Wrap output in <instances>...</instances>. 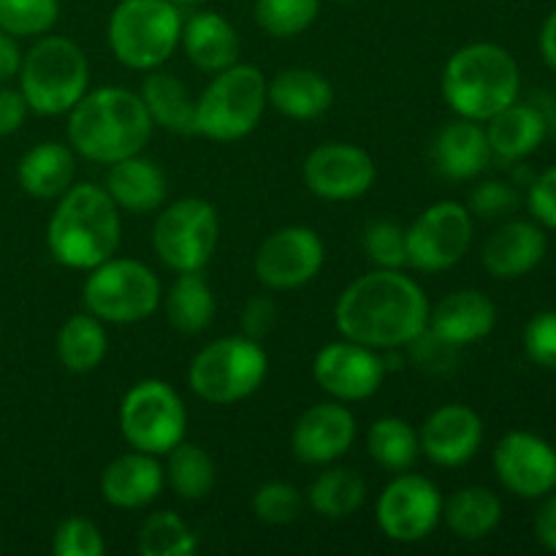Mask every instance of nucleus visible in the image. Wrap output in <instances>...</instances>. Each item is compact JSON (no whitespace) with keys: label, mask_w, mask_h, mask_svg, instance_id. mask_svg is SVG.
<instances>
[{"label":"nucleus","mask_w":556,"mask_h":556,"mask_svg":"<svg viewBox=\"0 0 556 556\" xmlns=\"http://www.w3.org/2000/svg\"><path fill=\"white\" fill-rule=\"evenodd\" d=\"M106 552L103 532L98 530L96 521L85 516H71L60 521L52 535V554L54 556H101Z\"/></svg>","instance_id":"obj_41"},{"label":"nucleus","mask_w":556,"mask_h":556,"mask_svg":"<svg viewBox=\"0 0 556 556\" xmlns=\"http://www.w3.org/2000/svg\"><path fill=\"white\" fill-rule=\"evenodd\" d=\"M367 503V481L351 467H329L307 489V505L331 521L351 519Z\"/></svg>","instance_id":"obj_33"},{"label":"nucleus","mask_w":556,"mask_h":556,"mask_svg":"<svg viewBox=\"0 0 556 556\" xmlns=\"http://www.w3.org/2000/svg\"><path fill=\"white\" fill-rule=\"evenodd\" d=\"M527 204H530L532 217H535L543 228L556 231V166L543 172L541 177L532 179L530 193H527Z\"/></svg>","instance_id":"obj_46"},{"label":"nucleus","mask_w":556,"mask_h":556,"mask_svg":"<svg viewBox=\"0 0 556 556\" xmlns=\"http://www.w3.org/2000/svg\"><path fill=\"white\" fill-rule=\"evenodd\" d=\"M440 90L456 117L486 123L489 117L519 101V63L500 43L472 41L451 54L440 76Z\"/></svg>","instance_id":"obj_4"},{"label":"nucleus","mask_w":556,"mask_h":556,"mask_svg":"<svg viewBox=\"0 0 556 556\" xmlns=\"http://www.w3.org/2000/svg\"><path fill=\"white\" fill-rule=\"evenodd\" d=\"M429 155H432V163L440 177L454 179V182L476 179L478 174L486 172V166L494 157L486 139V128L467 117H456L445 123L434 134Z\"/></svg>","instance_id":"obj_20"},{"label":"nucleus","mask_w":556,"mask_h":556,"mask_svg":"<svg viewBox=\"0 0 556 556\" xmlns=\"http://www.w3.org/2000/svg\"><path fill=\"white\" fill-rule=\"evenodd\" d=\"M443 521L459 541H483L503 521V503L486 486H465L443 500Z\"/></svg>","instance_id":"obj_30"},{"label":"nucleus","mask_w":556,"mask_h":556,"mask_svg":"<svg viewBox=\"0 0 556 556\" xmlns=\"http://www.w3.org/2000/svg\"><path fill=\"white\" fill-rule=\"evenodd\" d=\"M326 264V244L309 226H286L261 242L255 277L269 291H296L313 282Z\"/></svg>","instance_id":"obj_14"},{"label":"nucleus","mask_w":556,"mask_h":556,"mask_svg":"<svg viewBox=\"0 0 556 556\" xmlns=\"http://www.w3.org/2000/svg\"><path fill=\"white\" fill-rule=\"evenodd\" d=\"M76 177V152L71 144L60 141H41L22 155L16 166V179L22 190L33 199H60L74 185Z\"/></svg>","instance_id":"obj_28"},{"label":"nucleus","mask_w":556,"mask_h":556,"mask_svg":"<svg viewBox=\"0 0 556 556\" xmlns=\"http://www.w3.org/2000/svg\"><path fill=\"white\" fill-rule=\"evenodd\" d=\"M525 351L538 367L556 372V309L538 313L525 329Z\"/></svg>","instance_id":"obj_44"},{"label":"nucleus","mask_w":556,"mask_h":556,"mask_svg":"<svg viewBox=\"0 0 556 556\" xmlns=\"http://www.w3.org/2000/svg\"><path fill=\"white\" fill-rule=\"evenodd\" d=\"M516 206H519V193H516L514 185L500 182V179H486V182L476 185L467 210H470V215L483 217V220H497V217L514 212Z\"/></svg>","instance_id":"obj_43"},{"label":"nucleus","mask_w":556,"mask_h":556,"mask_svg":"<svg viewBox=\"0 0 556 556\" xmlns=\"http://www.w3.org/2000/svg\"><path fill=\"white\" fill-rule=\"evenodd\" d=\"M541 54L546 60V65H552L556 71V9L546 16L541 27Z\"/></svg>","instance_id":"obj_50"},{"label":"nucleus","mask_w":556,"mask_h":556,"mask_svg":"<svg viewBox=\"0 0 556 556\" xmlns=\"http://www.w3.org/2000/svg\"><path fill=\"white\" fill-rule=\"evenodd\" d=\"M429 309L427 293L405 269H372L340 293L334 326L372 351H405L429 326Z\"/></svg>","instance_id":"obj_1"},{"label":"nucleus","mask_w":556,"mask_h":556,"mask_svg":"<svg viewBox=\"0 0 556 556\" xmlns=\"http://www.w3.org/2000/svg\"><path fill=\"white\" fill-rule=\"evenodd\" d=\"M60 20V0H0V30L14 38L47 36Z\"/></svg>","instance_id":"obj_38"},{"label":"nucleus","mask_w":556,"mask_h":556,"mask_svg":"<svg viewBox=\"0 0 556 556\" xmlns=\"http://www.w3.org/2000/svg\"><path fill=\"white\" fill-rule=\"evenodd\" d=\"M166 456L168 462L163 470H166L168 486H172V492L179 500H185V503H199V500L210 497L217 481V467L210 451L182 440Z\"/></svg>","instance_id":"obj_34"},{"label":"nucleus","mask_w":556,"mask_h":556,"mask_svg":"<svg viewBox=\"0 0 556 556\" xmlns=\"http://www.w3.org/2000/svg\"><path fill=\"white\" fill-rule=\"evenodd\" d=\"M269 356L250 337H220L193 356L188 383L199 400L210 405H237L264 386Z\"/></svg>","instance_id":"obj_8"},{"label":"nucleus","mask_w":556,"mask_h":556,"mask_svg":"<svg viewBox=\"0 0 556 556\" xmlns=\"http://www.w3.org/2000/svg\"><path fill=\"white\" fill-rule=\"evenodd\" d=\"M117 418L125 443L152 456H166L188 434V407L182 396L157 378L130 386L119 402Z\"/></svg>","instance_id":"obj_10"},{"label":"nucleus","mask_w":556,"mask_h":556,"mask_svg":"<svg viewBox=\"0 0 556 556\" xmlns=\"http://www.w3.org/2000/svg\"><path fill=\"white\" fill-rule=\"evenodd\" d=\"M123 212L96 182H76L58 199L47 226V248L65 269L90 271L123 242Z\"/></svg>","instance_id":"obj_3"},{"label":"nucleus","mask_w":556,"mask_h":556,"mask_svg":"<svg viewBox=\"0 0 556 556\" xmlns=\"http://www.w3.org/2000/svg\"><path fill=\"white\" fill-rule=\"evenodd\" d=\"M367 451L375 465L391 476L407 472L421 456L418 432L400 416H383L372 421L367 432Z\"/></svg>","instance_id":"obj_35"},{"label":"nucleus","mask_w":556,"mask_h":556,"mask_svg":"<svg viewBox=\"0 0 556 556\" xmlns=\"http://www.w3.org/2000/svg\"><path fill=\"white\" fill-rule=\"evenodd\" d=\"M163 486H166V470L157 456L136 448L109 462L101 476V497L119 510L147 508L161 497Z\"/></svg>","instance_id":"obj_21"},{"label":"nucleus","mask_w":556,"mask_h":556,"mask_svg":"<svg viewBox=\"0 0 556 556\" xmlns=\"http://www.w3.org/2000/svg\"><path fill=\"white\" fill-rule=\"evenodd\" d=\"M109 353L106 324L96 315L76 313L60 326L58 331V358L68 372L85 375L103 364Z\"/></svg>","instance_id":"obj_32"},{"label":"nucleus","mask_w":556,"mask_h":556,"mask_svg":"<svg viewBox=\"0 0 556 556\" xmlns=\"http://www.w3.org/2000/svg\"><path fill=\"white\" fill-rule=\"evenodd\" d=\"M320 0H255V22L271 38H296L315 25Z\"/></svg>","instance_id":"obj_37"},{"label":"nucleus","mask_w":556,"mask_h":556,"mask_svg":"<svg viewBox=\"0 0 556 556\" xmlns=\"http://www.w3.org/2000/svg\"><path fill=\"white\" fill-rule=\"evenodd\" d=\"M141 556H190L199 552V535L174 510H157L144 519L136 535Z\"/></svg>","instance_id":"obj_36"},{"label":"nucleus","mask_w":556,"mask_h":556,"mask_svg":"<svg viewBox=\"0 0 556 556\" xmlns=\"http://www.w3.org/2000/svg\"><path fill=\"white\" fill-rule=\"evenodd\" d=\"M179 47L185 49L190 63L204 74H217L228 65L239 63V33L231 22L217 11H195L182 22Z\"/></svg>","instance_id":"obj_26"},{"label":"nucleus","mask_w":556,"mask_h":556,"mask_svg":"<svg viewBox=\"0 0 556 556\" xmlns=\"http://www.w3.org/2000/svg\"><path fill=\"white\" fill-rule=\"evenodd\" d=\"M443 521V494L427 476L396 472L375 503V525L389 541L413 546L438 530Z\"/></svg>","instance_id":"obj_13"},{"label":"nucleus","mask_w":556,"mask_h":556,"mask_svg":"<svg viewBox=\"0 0 556 556\" xmlns=\"http://www.w3.org/2000/svg\"><path fill=\"white\" fill-rule=\"evenodd\" d=\"M407 351H410L413 364H416L421 372L445 375V372H451V369L456 367L462 348H456V345H451V342L440 340V337L434 334V331L427 326V329H424L421 334H418L416 340L407 345Z\"/></svg>","instance_id":"obj_42"},{"label":"nucleus","mask_w":556,"mask_h":556,"mask_svg":"<svg viewBox=\"0 0 556 556\" xmlns=\"http://www.w3.org/2000/svg\"><path fill=\"white\" fill-rule=\"evenodd\" d=\"M106 193L119 212L128 215H152L168 199V179L155 161L139 155L112 163L106 172Z\"/></svg>","instance_id":"obj_24"},{"label":"nucleus","mask_w":556,"mask_h":556,"mask_svg":"<svg viewBox=\"0 0 556 556\" xmlns=\"http://www.w3.org/2000/svg\"><path fill=\"white\" fill-rule=\"evenodd\" d=\"M280 309L271 296H250L242 307V334L255 342H264L277 329Z\"/></svg>","instance_id":"obj_45"},{"label":"nucleus","mask_w":556,"mask_h":556,"mask_svg":"<svg viewBox=\"0 0 556 556\" xmlns=\"http://www.w3.org/2000/svg\"><path fill=\"white\" fill-rule=\"evenodd\" d=\"M494 472L510 494L543 500L556 489V451L532 432H508L494 448Z\"/></svg>","instance_id":"obj_17"},{"label":"nucleus","mask_w":556,"mask_h":556,"mask_svg":"<svg viewBox=\"0 0 556 556\" xmlns=\"http://www.w3.org/2000/svg\"><path fill=\"white\" fill-rule=\"evenodd\" d=\"M334 3H353V0H334Z\"/></svg>","instance_id":"obj_52"},{"label":"nucleus","mask_w":556,"mask_h":556,"mask_svg":"<svg viewBox=\"0 0 556 556\" xmlns=\"http://www.w3.org/2000/svg\"><path fill=\"white\" fill-rule=\"evenodd\" d=\"M255 519L269 527H286L302 516L304 497L293 483L288 481H266L255 489L250 500Z\"/></svg>","instance_id":"obj_39"},{"label":"nucleus","mask_w":556,"mask_h":556,"mask_svg":"<svg viewBox=\"0 0 556 556\" xmlns=\"http://www.w3.org/2000/svg\"><path fill=\"white\" fill-rule=\"evenodd\" d=\"M481 258L497 280H519L546 258V233L530 220H510L486 239Z\"/></svg>","instance_id":"obj_23"},{"label":"nucleus","mask_w":556,"mask_h":556,"mask_svg":"<svg viewBox=\"0 0 556 556\" xmlns=\"http://www.w3.org/2000/svg\"><path fill=\"white\" fill-rule=\"evenodd\" d=\"M266 103L282 117L309 123L329 112L334 103V87L320 71L282 68L266 79Z\"/></svg>","instance_id":"obj_25"},{"label":"nucleus","mask_w":556,"mask_h":556,"mask_svg":"<svg viewBox=\"0 0 556 556\" xmlns=\"http://www.w3.org/2000/svg\"><path fill=\"white\" fill-rule=\"evenodd\" d=\"M81 302L106 326H134L155 315L163 288L155 271L136 258H106L87 271Z\"/></svg>","instance_id":"obj_9"},{"label":"nucleus","mask_w":556,"mask_h":556,"mask_svg":"<svg viewBox=\"0 0 556 556\" xmlns=\"http://www.w3.org/2000/svg\"><path fill=\"white\" fill-rule=\"evenodd\" d=\"M20 65H22V52L20 47H16V38L0 30V85L14 79V76L20 74Z\"/></svg>","instance_id":"obj_49"},{"label":"nucleus","mask_w":556,"mask_h":556,"mask_svg":"<svg viewBox=\"0 0 556 556\" xmlns=\"http://www.w3.org/2000/svg\"><path fill=\"white\" fill-rule=\"evenodd\" d=\"M90 90L85 49L65 36H41L22 54L20 92L27 109L43 117L68 114Z\"/></svg>","instance_id":"obj_5"},{"label":"nucleus","mask_w":556,"mask_h":556,"mask_svg":"<svg viewBox=\"0 0 556 556\" xmlns=\"http://www.w3.org/2000/svg\"><path fill=\"white\" fill-rule=\"evenodd\" d=\"M174 5H179V9H182V5H190V9H193V5H204V3H210V0H172Z\"/></svg>","instance_id":"obj_51"},{"label":"nucleus","mask_w":556,"mask_h":556,"mask_svg":"<svg viewBox=\"0 0 556 556\" xmlns=\"http://www.w3.org/2000/svg\"><path fill=\"white\" fill-rule=\"evenodd\" d=\"M407 266L424 275L448 271L470 253L472 215L459 201H434L405 228Z\"/></svg>","instance_id":"obj_12"},{"label":"nucleus","mask_w":556,"mask_h":556,"mask_svg":"<svg viewBox=\"0 0 556 556\" xmlns=\"http://www.w3.org/2000/svg\"><path fill=\"white\" fill-rule=\"evenodd\" d=\"M421 454L438 467H462L481 451L483 421L472 407L462 402L440 405L418 429Z\"/></svg>","instance_id":"obj_19"},{"label":"nucleus","mask_w":556,"mask_h":556,"mask_svg":"<svg viewBox=\"0 0 556 556\" xmlns=\"http://www.w3.org/2000/svg\"><path fill=\"white\" fill-rule=\"evenodd\" d=\"M220 217L212 201L188 195L163 204L152 226V250L163 266L182 271H204L217 250Z\"/></svg>","instance_id":"obj_11"},{"label":"nucleus","mask_w":556,"mask_h":556,"mask_svg":"<svg viewBox=\"0 0 556 556\" xmlns=\"http://www.w3.org/2000/svg\"><path fill=\"white\" fill-rule=\"evenodd\" d=\"M182 22L172 0H119L109 16V49L130 71L163 68L177 52Z\"/></svg>","instance_id":"obj_7"},{"label":"nucleus","mask_w":556,"mask_h":556,"mask_svg":"<svg viewBox=\"0 0 556 556\" xmlns=\"http://www.w3.org/2000/svg\"><path fill=\"white\" fill-rule=\"evenodd\" d=\"M0 552H3V546H0Z\"/></svg>","instance_id":"obj_53"},{"label":"nucleus","mask_w":556,"mask_h":556,"mask_svg":"<svg viewBox=\"0 0 556 556\" xmlns=\"http://www.w3.org/2000/svg\"><path fill=\"white\" fill-rule=\"evenodd\" d=\"M362 248L375 269H405L407 239L396 220H372L362 233Z\"/></svg>","instance_id":"obj_40"},{"label":"nucleus","mask_w":556,"mask_h":556,"mask_svg":"<svg viewBox=\"0 0 556 556\" xmlns=\"http://www.w3.org/2000/svg\"><path fill=\"white\" fill-rule=\"evenodd\" d=\"M356 418L345 402H320L307 407L291 429V451L302 465L329 467L356 443Z\"/></svg>","instance_id":"obj_18"},{"label":"nucleus","mask_w":556,"mask_h":556,"mask_svg":"<svg viewBox=\"0 0 556 556\" xmlns=\"http://www.w3.org/2000/svg\"><path fill=\"white\" fill-rule=\"evenodd\" d=\"M27 103L20 90L11 87H0V136H11L22 128L27 117Z\"/></svg>","instance_id":"obj_47"},{"label":"nucleus","mask_w":556,"mask_h":556,"mask_svg":"<svg viewBox=\"0 0 556 556\" xmlns=\"http://www.w3.org/2000/svg\"><path fill=\"white\" fill-rule=\"evenodd\" d=\"M266 76L250 63H233L212 74L195 98V134L220 144L244 139L266 112Z\"/></svg>","instance_id":"obj_6"},{"label":"nucleus","mask_w":556,"mask_h":556,"mask_svg":"<svg viewBox=\"0 0 556 556\" xmlns=\"http://www.w3.org/2000/svg\"><path fill=\"white\" fill-rule=\"evenodd\" d=\"M139 98L150 114L152 125L179 136L195 134V98L190 96L179 76L163 68L144 71Z\"/></svg>","instance_id":"obj_29"},{"label":"nucleus","mask_w":556,"mask_h":556,"mask_svg":"<svg viewBox=\"0 0 556 556\" xmlns=\"http://www.w3.org/2000/svg\"><path fill=\"white\" fill-rule=\"evenodd\" d=\"M304 185L315 199L356 201L372 190L378 166L372 155L351 141H326L318 144L302 166Z\"/></svg>","instance_id":"obj_16"},{"label":"nucleus","mask_w":556,"mask_h":556,"mask_svg":"<svg viewBox=\"0 0 556 556\" xmlns=\"http://www.w3.org/2000/svg\"><path fill=\"white\" fill-rule=\"evenodd\" d=\"M166 318L174 331L185 337H195L210 329L215 318V293L201 271H182L172 282L166 296Z\"/></svg>","instance_id":"obj_31"},{"label":"nucleus","mask_w":556,"mask_h":556,"mask_svg":"<svg viewBox=\"0 0 556 556\" xmlns=\"http://www.w3.org/2000/svg\"><path fill=\"white\" fill-rule=\"evenodd\" d=\"M535 538L546 552H556V489L552 494H546V503L538 510Z\"/></svg>","instance_id":"obj_48"},{"label":"nucleus","mask_w":556,"mask_h":556,"mask_svg":"<svg viewBox=\"0 0 556 556\" xmlns=\"http://www.w3.org/2000/svg\"><path fill=\"white\" fill-rule=\"evenodd\" d=\"M494 326H497V307L486 293L476 288L448 293L429 309V329L456 348L486 340Z\"/></svg>","instance_id":"obj_22"},{"label":"nucleus","mask_w":556,"mask_h":556,"mask_svg":"<svg viewBox=\"0 0 556 556\" xmlns=\"http://www.w3.org/2000/svg\"><path fill=\"white\" fill-rule=\"evenodd\" d=\"M386 358L380 351L345 340L329 342L313 358V380L337 402H364L383 386Z\"/></svg>","instance_id":"obj_15"},{"label":"nucleus","mask_w":556,"mask_h":556,"mask_svg":"<svg viewBox=\"0 0 556 556\" xmlns=\"http://www.w3.org/2000/svg\"><path fill=\"white\" fill-rule=\"evenodd\" d=\"M486 139L492 147V155L503 163L525 161L527 155L543 144L548 134V119L532 103L514 101L486 119Z\"/></svg>","instance_id":"obj_27"},{"label":"nucleus","mask_w":556,"mask_h":556,"mask_svg":"<svg viewBox=\"0 0 556 556\" xmlns=\"http://www.w3.org/2000/svg\"><path fill=\"white\" fill-rule=\"evenodd\" d=\"M152 130L155 125L139 92L125 87L87 90L68 112V125H65L71 150L101 166H112L123 157L144 152Z\"/></svg>","instance_id":"obj_2"}]
</instances>
